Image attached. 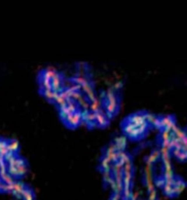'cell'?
Instances as JSON below:
<instances>
[{"mask_svg":"<svg viewBox=\"0 0 187 200\" xmlns=\"http://www.w3.org/2000/svg\"><path fill=\"white\" fill-rule=\"evenodd\" d=\"M109 200H121V192L112 191L111 195L109 197Z\"/></svg>","mask_w":187,"mask_h":200,"instance_id":"obj_16","label":"cell"},{"mask_svg":"<svg viewBox=\"0 0 187 200\" xmlns=\"http://www.w3.org/2000/svg\"><path fill=\"white\" fill-rule=\"evenodd\" d=\"M8 149L12 153L20 154L21 144L17 139H8Z\"/></svg>","mask_w":187,"mask_h":200,"instance_id":"obj_10","label":"cell"},{"mask_svg":"<svg viewBox=\"0 0 187 200\" xmlns=\"http://www.w3.org/2000/svg\"><path fill=\"white\" fill-rule=\"evenodd\" d=\"M96 114V128H106L109 126L110 124V119L108 116L106 115L103 110H100Z\"/></svg>","mask_w":187,"mask_h":200,"instance_id":"obj_5","label":"cell"},{"mask_svg":"<svg viewBox=\"0 0 187 200\" xmlns=\"http://www.w3.org/2000/svg\"><path fill=\"white\" fill-rule=\"evenodd\" d=\"M38 85H39V89H52V85H51V80L46 78V77L38 74Z\"/></svg>","mask_w":187,"mask_h":200,"instance_id":"obj_12","label":"cell"},{"mask_svg":"<svg viewBox=\"0 0 187 200\" xmlns=\"http://www.w3.org/2000/svg\"><path fill=\"white\" fill-rule=\"evenodd\" d=\"M67 102V101L66 99L63 98V97H62L61 94H58V96L56 97V99H55V101H54V102L53 104L56 105L57 107H62V105H64Z\"/></svg>","mask_w":187,"mask_h":200,"instance_id":"obj_14","label":"cell"},{"mask_svg":"<svg viewBox=\"0 0 187 200\" xmlns=\"http://www.w3.org/2000/svg\"><path fill=\"white\" fill-rule=\"evenodd\" d=\"M58 72H59V71L57 70L54 67H47L43 68V69H41L40 72H39L38 74H40V75L46 77V78L51 80Z\"/></svg>","mask_w":187,"mask_h":200,"instance_id":"obj_11","label":"cell"},{"mask_svg":"<svg viewBox=\"0 0 187 200\" xmlns=\"http://www.w3.org/2000/svg\"><path fill=\"white\" fill-rule=\"evenodd\" d=\"M36 196H35V192L33 190V188L27 185V188L24 190L22 195V200H35Z\"/></svg>","mask_w":187,"mask_h":200,"instance_id":"obj_13","label":"cell"},{"mask_svg":"<svg viewBox=\"0 0 187 200\" xmlns=\"http://www.w3.org/2000/svg\"><path fill=\"white\" fill-rule=\"evenodd\" d=\"M111 166L112 163L106 158L105 156L101 155L98 160V169L100 173L106 172V171H111Z\"/></svg>","mask_w":187,"mask_h":200,"instance_id":"obj_7","label":"cell"},{"mask_svg":"<svg viewBox=\"0 0 187 200\" xmlns=\"http://www.w3.org/2000/svg\"><path fill=\"white\" fill-rule=\"evenodd\" d=\"M82 118H83L82 117V110L79 109L67 117L63 121V124L69 129L74 130L82 124Z\"/></svg>","mask_w":187,"mask_h":200,"instance_id":"obj_1","label":"cell"},{"mask_svg":"<svg viewBox=\"0 0 187 200\" xmlns=\"http://www.w3.org/2000/svg\"><path fill=\"white\" fill-rule=\"evenodd\" d=\"M123 86H124L123 81H120V80H119V81H116L115 83L113 84V86H112L111 88L115 91V92L119 93V92H120V90H122V88H123Z\"/></svg>","mask_w":187,"mask_h":200,"instance_id":"obj_15","label":"cell"},{"mask_svg":"<svg viewBox=\"0 0 187 200\" xmlns=\"http://www.w3.org/2000/svg\"><path fill=\"white\" fill-rule=\"evenodd\" d=\"M121 102H103V110L105 112V114L108 116L109 119L114 118L116 114H118L119 109H120Z\"/></svg>","mask_w":187,"mask_h":200,"instance_id":"obj_2","label":"cell"},{"mask_svg":"<svg viewBox=\"0 0 187 200\" xmlns=\"http://www.w3.org/2000/svg\"><path fill=\"white\" fill-rule=\"evenodd\" d=\"M39 93H40L48 102H51V104H53L54 101H55V99H56V97L58 96V94H59L58 92L54 91L53 89H47V90L39 89Z\"/></svg>","mask_w":187,"mask_h":200,"instance_id":"obj_9","label":"cell"},{"mask_svg":"<svg viewBox=\"0 0 187 200\" xmlns=\"http://www.w3.org/2000/svg\"><path fill=\"white\" fill-rule=\"evenodd\" d=\"M112 142H113V145H115L116 150H117V151L126 150V147H127V138L124 135L115 137L114 140L112 141Z\"/></svg>","mask_w":187,"mask_h":200,"instance_id":"obj_6","label":"cell"},{"mask_svg":"<svg viewBox=\"0 0 187 200\" xmlns=\"http://www.w3.org/2000/svg\"><path fill=\"white\" fill-rule=\"evenodd\" d=\"M171 154L174 155L177 160H179L181 162H184L187 158V151L186 148H183L181 147H178L177 148H174V149L171 150Z\"/></svg>","mask_w":187,"mask_h":200,"instance_id":"obj_8","label":"cell"},{"mask_svg":"<svg viewBox=\"0 0 187 200\" xmlns=\"http://www.w3.org/2000/svg\"><path fill=\"white\" fill-rule=\"evenodd\" d=\"M82 123L86 125L89 130L96 128V114L89 109L82 110Z\"/></svg>","mask_w":187,"mask_h":200,"instance_id":"obj_3","label":"cell"},{"mask_svg":"<svg viewBox=\"0 0 187 200\" xmlns=\"http://www.w3.org/2000/svg\"><path fill=\"white\" fill-rule=\"evenodd\" d=\"M64 77L63 74L61 72H58L55 76L51 79V85H52V89L56 92L59 93L61 91L66 87V84H64Z\"/></svg>","mask_w":187,"mask_h":200,"instance_id":"obj_4","label":"cell"}]
</instances>
